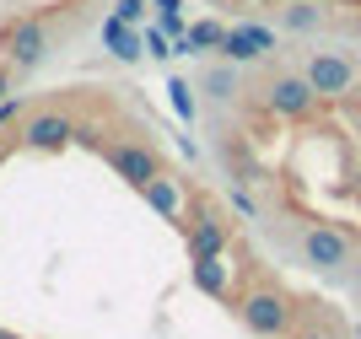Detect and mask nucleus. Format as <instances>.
<instances>
[{"label":"nucleus","instance_id":"f257e3e1","mask_svg":"<svg viewBox=\"0 0 361 339\" xmlns=\"http://www.w3.org/2000/svg\"><path fill=\"white\" fill-rule=\"evenodd\" d=\"M238 318H243V328L254 339H286L297 307H291V296L275 281H259V285H248V291L238 296Z\"/></svg>","mask_w":361,"mask_h":339},{"label":"nucleus","instance_id":"f03ea898","mask_svg":"<svg viewBox=\"0 0 361 339\" xmlns=\"http://www.w3.org/2000/svg\"><path fill=\"white\" fill-rule=\"evenodd\" d=\"M264 103H270L275 118H286V124H307V118L318 113L324 97L307 87V75H302V70H281V75L264 81Z\"/></svg>","mask_w":361,"mask_h":339},{"label":"nucleus","instance_id":"7ed1b4c3","mask_svg":"<svg viewBox=\"0 0 361 339\" xmlns=\"http://www.w3.org/2000/svg\"><path fill=\"white\" fill-rule=\"evenodd\" d=\"M302 264L318 269V275H340V269L356 264V242L340 226H307L302 232Z\"/></svg>","mask_w":361,"mask_h":339},{"label":"nucleus","instance_id":"20e7f679","mask_svg":"<svg viewBox=\"0 0 361 339\" xmlns=\"http://www.w3.org/2000/svg\"><path fill=\"white\" fill-rule=\"evenodd\" d=\"M302 75H307V87H313L324 103H340V97H350V92H356V65H350L345 54H334V49L307 54Z\"/></svg>","mask_w":361,"mask_h":339},{"label":"nucleus","instance_id":"39448f33","mask_svg":"<svg viewBox=\"0 0 361 339\" xmlns=\"http://www.w3.org/2000/svg\"><path fill=\"white\" fill-rule=\"evenodd\" d=\"M97 151H103V162L114 167V178H124V183H130L135 194L146 189V183H151L157 173H162L157 151H151V146H140V140H103Z\"/></svg>","mask_w":361,"mask_h":339},{"label":"nucleus","instance_id":"423d86ee","mask_svg":"<svg viewBox=\"0 0 361 339\" xmlns=\"http://www.w3.org/2000/svg\"><path fill=\"white\" fill-rule=\"evenodd\" d=\"M0 49H6V59H11L16 70H38L49 59V27L38 16H16V22H6V32H0Z\"/></svg>","mask_w":361,"mask_h":339},{"label":"nucleus","instance_id":"0eeeda50","mask_svg":"<svg viewBox=\"0 0 361 339\" xmlns=\"http://www.w3.org/2000/svg\"><path fill=\"white\" fill-rule=\"evenodd\" d=\"M275 27L270 22H238V27H226L221 38V54L232 59V65H259V59H270L275 54Z\"/></svg>","mask_w":361,"mask_h":339},{"label":"nucleus","instance_id":"6e6552de","mask_svg":"<svg viewBox=\"0 0 361 339\" xmlns=\"http://www.w3.org/2000/svg\"><path fill=\"white\" fill-rule=\"evenodd\" d=\"M75 124L71 113H60V108H44V113H27V124H22V146L27 151H65L75 140Z\"/></svg>","mask_w":361,"mask_h":339},{"label":"nucleus","instance_id":"1a4fd4ad","mask_svg":"<svg viewBox=\"0 0 361 339\" xmlns=\"http://www.w3.org/2000/svg\"><path fill=\"white\" fill-rule=\"evenodd\" d=\"M183 248H189V259H221L226 253V221L221 210L200 205L189 221H183Z\"/></svg>","mask_w":361,"mask_h":339},{"label":"nucleus","instance_id":"9d476101","mask_svg":"<svg viewBox=\"0 0 361 339\" xmlns=\"http://www.w3.org/2000/svg\"><path fill=\"white\" fill-rule=\"evenodd\" d=\"M140 199H146L167 226H183V221H189V210H183V189H178V178H173V173H157L146 189H140Z\"/></svg>","mask_w":361,"mask_h":339},{"label":"nucleus","instance_id":"9b49d317","mask_svg":"<svg viewBox=\"0 0 361 339\" xmlns=\"http://www.w3.org/2000/svg\"><path fill=\"white\" fill-rule=\"evenodd\" d=\"M97 32H103V49H108L114 59H119V65H135V59H146V32L124 27V22H119L114 11L103 16V27H97Z\"/></svg>","mask_w":361,"mask_h":339},{"label":"nucleus","instance_id":"f8f14e48","mask_svg":"<svg viewBox=\"0 0 361 339\" xmlns=\"http://www.w3.org/2000/svg\"><path fill=\"white\" fill-rule=\"evenodd\" d=\"M189 281H195V291H205V296H216L221 302L226 291H232V264H226V253L221 259H189Z\"/></svg>","mask_w":361,"mask_h":339},{"label":"nucleus","instance_id":"ddd939ff","mask_svg":"<svg viewBox=\"0 0 361 339\" xmlns=\"http://www.w3.org/2000/svg\"><path fill=\"white\" fill-rule=\"evenodd\" d=\"M324 16H329L324 0H286V6H281V27L286 32H313V27H324Z\"/></svg>","mask_w":361,"mask_h":339},{"label":"nucleus","instance_id":"4468645a","mask_svg":"<svg viewBox=\"0 0 361 339\" xmlns=\"http://www.w3.org/2000/svg\"><path fill=\"white\" fill-rule=\"evenodd\" d=\"M200 92H205L211 103H232V97H238V92H243V75H238V65L226 59V65H216V70H205V75H200Z\"/></svg>","mask_w":361,"mask_h":339},{"label":"nucleus","instance_id":"2eb2a0df","mask_svg":"<svg viewBox=\"0 0 361 339\" xmlns=\"http://www.w3.org/2000/svg\"><path fill=\"white\" fill-rule=\"evenodd\" d=\"M221 38H226V22L205 16V22H189V54H221Z\"/></svg>","mask_w":361,"mask_h":339},{"label":"nucleus","instance_id":"dca6fc26","mask_svg":"<svg viewBox=\"0 0 361 339\" xmlns=\"http://www.w3.org/2000/svg\"><path fill=\"white\" fill-rule=\"evenodd\" d=\"M167 103H173V113H178L183 124H195V118H200V103H195V87H189V81H183V75H173V81H167Z\"/></svg>","mask_w":361,"mask_h":339},{"label":"nucleus","instance_id":"f3484780","mask_svg":"<svg viewBox=\"0 0 361 339\" xmlns=\"http://www.w3.org/2000/svg\"><path fill=\"white\" fill-rule=\"evenodd\" d=\"M226 199H232V210H238L243 221H259V199H254V194H248V189H243V183H238V189H232V194H226Z\"/></svg>","mask_w":361,"mask_h":339},{"label":"nucleus","instance_id":"a211bd4d","mask_svg":"<svg viewBox=\"0 0 361 339\" xmlns=\"http://www.w3.org/2000/svg\"><path fill=\"white\" fill-rule=\"evenodd\" d=\"M146 6H151V0H114V16H119L124 27H135L140 16H146Z\"/></svg>","mask_w":361,"mask_h":339},{"label":"nucleus","instance_id":"6ab92c4d","mask_svg":"<svg viewBox=\"0 0 361 339\" xmlns=\"http://www.w3.org/2000/svg\"><path fill=\"white\" fill-rule=\"evenodd\" d=\"M146 54L151 59H167V54H173V38H167L162 27H146Z\"/></svg>","mask_w":361,"mask_h":339},{"label":"nucleus","instance_id":"aec40b11","mask_svg":"<svg viewBox=\"0 0 361 339\" xmlns=\"http://www.w3.org/2000/svg\"><path fill=\"white\" fill-rule=\"evenodd\" d=\"M11 97V65H0V103Z\"/></svg>","mask_w":361,"mask_h":339},{"label":"nucleus","instance_id":"412c9836","mask_svg":"<svg viewBox=\"0 0 361 339\" xmlns=\"http://www.w3.org/2000/svg\"><path fill=\"white\" fill-rule=\"evenodd\" d=\"M291 339H334L329 328H302V334H291Z\"/></svg>","mask_w":361,"mask_h":339},{"label":"nucleus","instance_id":"4be33fe9","mask_svg":"<svg viewBox=\"0 0 361 339\" xmlns=\"http://www.w3.org/2000/svg\"><path fill=\"white\" fill-rule=\"evenodd\" d=\"M0 339H22V334H11V328H0Z\"/></svg>","mask_w":361,"mask_h":339},{"label":"nucleus","instance_id":"5701e85b","mask_svg":"<svg viewBox=\"0 0 361 339\" xmlns=\"http://www.w3.org/2000/svg\"><path fill=\"white\" fill-rule=\"evenodd\" d=\"M0 167H6V146H0Z\"/></svg>","mask_w":361,"mask_h":339},{"label":"nucleus","instance_id":"b1692460","mask_svg":"<svg viewBox=\"0 0 361 339\" xmlns=\"http://www.w3.org/2000/svg\"><path fill=\"white\" fill-rule=\"evenodd\" d=\"M356 38H361V16H356Z\"/></svg>","mask_w":361,"mask_h":339}]
</instances>
